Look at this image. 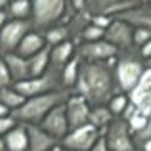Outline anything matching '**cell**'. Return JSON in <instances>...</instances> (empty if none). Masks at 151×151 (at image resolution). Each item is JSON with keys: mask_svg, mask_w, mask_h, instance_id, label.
I'll list each match as a JSON object with an SVG mask.
<instances>
[{"mask_svg": "<svg viewBox=\"0 0 151 151\" xmlns=\"http://www.w3.org/2000/svg\"><path fill=\"white\" fill-rule=\"evenodd\" d=\"M12 84H14V81H12L8 63L4 61V55H0V88H6V86H12Z\"/></svg>", "mask_w": 151, "mask_h": 151, "instance_id": "f1b7e54d", "label": "cell"}, {"mask_svg": "<svg viewBox=\"0 0 151 151\" xmlns=\"http://www.w3.org/2000/svg\"><path fill=\"white\" fill-rule=\"evenodd\" d=\"M10 113H12V111L8 109L4 103H0V117H4V115H10Z\"/></svg>", "mask_w": 151, "mask_h": 151, "instance_id": "e575fe53", "label": "cell"}, {"mask_svg": "<svg viewBox=\"0 0 151 151\" xmlns=\"http://www.w3.org/2000/svg\"><path fill=\"white\" fill-rule=\"evenodd\" d=\"M144 61H145V67H147V69H151V58H145Z\"/></svg>", "mask_w": 151, "mask_h": 151, "instance_id": "f35d334b", "label": "cell"}, {"mask_svg": "<svg viewBox=\"0 0 151 151\" xmlns=\"http://www.w3.org/2000/svg\"><path fill=\"white\" fill-rule=\"evenodd\" d=\"M0 151H8V149H6V142H4L2 136H0Z\"/></svg>", "mask_w": 151, "mask_h": 151, "instance_id": "74e56055", "label": "cell"}, {"mask_svg": "<svg viewBox=\"0 0 151 151\" xmlns=\"http://www.w3.org/2000/svg\"><path fill=\"white\" fill-rule=\"evenodd\" d=\"M8 151H27L29 149V134H27V124L17 122L10 132L4 136Z\"/></svg>", "mask_w": 151, "mask_h": 151, "instance_id": "ac0fdd59", "label": "cell"}, {"mask_svg": "<svg viewBox=\"0 0 151 151\" xmlns=\"http://www.w3.org/2000/svg\"><path fill=\"white\" fill-rule=\"evenodd\" d=\"M69 0H33L31 23L35 31H44L52 25H58L67 12Z\"/></svg>", "mask_w": 151, "mask_h": 151, "instance_id": "277c9868", "label": "cell"}, {"mask_svg": "<svg viewBox=\"0 0 151 151\" xmlns=\"http://www.w3.org/2000/svg\"><path fill=\"white\" fill-rule=\"evenodd\" d=\"M103 138H105V144L109 151H134L138 149L134 144V132L130 121L124 115H119L115 117L109 124L103 130Z\"/></svg>", "mask_w": 151, "mask_h": 151, "instance_id": "5b68a950", "label": "cell"}, {"mask_svg": "<svg viewBox=\"0 0 151 151\" xmlns=\"http://www.w3.org/2000/svg\"><path fill=\"white\" fill-rule=\"evenodd\" d=\"M0 55H2V54H0Z\"/></svg>", "mask_w": 151, "mask_h": 151, "instance_id": "60d3db41", "label": "cell"}, {"mask_svg": "<svg viewBox=\"0 0 151 151\" xmlns=\"http://www.w3.org/2000/svg\"><path fill=\"white\" fill-rule=\"evenodd\" d=\"M46 46H48V44H46V40H44V35H42L40 31L31 29L29 33L23 37V40L19 42L17 54L23 55V58H31V55L38 54L40 50H44Z\"/></svg>", "mask_w": 151, "mask_h": 151, "instance_id": "2e32d148", "label": "cell"}, {"mask_svg": "<svg viewBox=\"0 0 151 151\" xmlns=\"http://www.w3.org/2000/svg\"><path fill=\"white\" fill-rule=\"evenodd\" d=\"M14 86L25 98L38 96V94H46V92H54V90H63L61 69H59V67L50 65L48 71H46V73H42L40 77H31V78H27V81L15 82Z\"/></svg>", "mask_w": 151, "mask_h": 151, "instance_id": "8992f818", "label": "cell"}, {"mask_svg": "<svg viewBox=\"0 0 151 151\" xmlns=\"http://www.w3.org/2000/svg\"><path fill=\"white\" fill-rule=\"evenodd\" d=\"M100 136H101V130L98 128V126L86 122V124L78 126V128L69 130V134H67L59 144L69 147V149H73V151H90Z\"/></svg>", "mask_w": 151, "mask_h": 151, "instance_id": "ba28073f", "label": "cell"}, {"mask_svg": "<svg viewBox=\"0 0 151 151\" xmlns=\"http://www.w3.org/2000/svg\"><path fill=\"white\" fill-rule=\"evenodd\" d=\"M38 124H40L48 134H52L55 140L61 142L63 138L69 134V130H71L69 119H67V111H65V101L58 103L55 107H52Z\"/></svg>", "mask_w": 151, "mask_h": 151, "instance_id": "8fae6325", "label": "cell"}, {"mask_svg": "<svg viewBox=\"0 0 151 151\" xmlns=\"http://www.w3.org/2000/svg\"><path fill=\"white\" fill-rule=\"evenodd\" d=\"M27 134H29V149L27 151H50L59 144V140L48 134L40 124H27Z\"/></svg>", "mask_w": 151, "mask_h": 151, "instance_id": "5bb4252c", "label": "cell"}, {"mask_svg": "<svg viewBox=\"0 0 151 151\" xmlns=\"http://www.w3.org/2000/svg\"><path fill=\"white\" fill-rule=\"evenodd\" d=\"M15 124H17V121L14 119V115H12V113H10V115H4V117H0V136L4 138Z\"/></svg>", "mask_w": 151, "mask_h": 151, "instance_id": "f546056e", "label": "cell"}, {"mask_svg": "<svg viewBox=\"0 0 151 151\" xmlns=\"http://www.w3.org/2000/svg\"><path fill=\"white\" fill-rule=\"evenodd\" d=\"M90 151H109V147H107V144H105V138H103V134L98 138V142L92 145V149H90Z\"/></svg>", "mask_w": 151, "mask_h": 151, "instance_id": "4dcf8cb0", "label": "cell"}, {"mask_svg": "<svg viewBox=\"0 0 151 151\" xmlns=\"http://www.w3.org/2000/svg\"><path fill=\"white\" fill-rule=\"evenodd\" d=\"M115 119V115L111 113V109L107 107V103H103V105H90V117H88V122L94 126H98V128L105 130V126L109 124L111 121Z\"/></svg>", "mask_w": 151, "mask_h": 151, "instance_id": "44dd1931", "label": "cell"}, {"mask_svg": "<svg viewBox=\"0 0 151 151\" xmlns=\"http://www.w3.org/2000/svg\"><path fill=\"white\" fill-rule=\"evenodd\" d=\"M73 90H54V92L38 94V96H29L23 101L21 107L12 111L14 119L17 122H25V124H38L44 119V115L48 113L52 107H55L58 103H63L69 98V94Z\"/></svg>", "mask_w": 151, "mask_h": 151, "instance_id": "3957f363", "label": "cell"}, {"mask_svg": "<svg viewBox=\"0 0 151 151\" xmlns=\"http://www.w3.org/2000/svg\"><path fill=\"white\" fill-rule=\"evenodd\" d=\"M130 96L124 92H117L113 98H111L109 101H107V107L111 109V113L115 115V117H119V115H124L126 109L130 107Z\"/></svg>", "mask_w": 151, "mask_h": 151, "instance_id": "484cf974", "label": "cell"}, {"mask_svg": "<svg viewBox=\"0 0 151 151\" xmlns=\"http://www.w3.org/2000/svg\"><path fill=\"white\" fill-rule=\"evenodd\" d=\"M65 111H67V119H69V126L73 130V128H78V126L88 122L90 103L82 94L71 92L69 98L65 100Z\"/></svg>", "mask_w": 151, "mask_h": 151, "instance_id": "7c38bea8", "label": "cell"}, {"mask_svg": "<svg viewBox=\"0 0 151 151\" xmlns=\"http://www.w3.org/2000/svg\"><path fill=\"white\" fill-rule=\"evenodd\" d=\"M134 151H144V149H134Z\"/></svg>", "mask_w": 151, "mask_h": 151, "instance_id": "ab89813d", "label": "cell"}, {"mask_svg": "<svg viewBox=\"0 0 151 151\" xmlns=\"http://www.w3.org/2000/svg\"><path fill=\"white\" fill-rule=\"evenodd\" d=\"M140 54H142V58H151V40H147V42H145V44L144 46H142V48H140Z\"/></svg>", "mask_w": 151, "mask_h": 151, "instance_id": "d6a6232c", "label": "cell"}, {"mask_svg": "<svg viewBox=\"0 0 151 151\" xmlns=\"http://www.w3.org/2000/svg\"><path fill=\"white\" fill-rule=\"evenodd\" d=\"M25 100H27V98L23 96V94L19 92L14 84H12V86H6V88H0V103H4V105H6L10 111L21 107Z\"/></svg>", "mask_w": 151, "mask_h": 151, "instance_id": "cb8c5ba5", "label": "cell"}, {"mask_svg": "<svg viewBox=\"0 0 151 151\" xmlns=\"http://www.w3.org/2000/svg\"><path fill=\"white\" fill-rule=\"evenodd\" d=\"M8 4H10V0H0V10H6Z\"/></svg>", "mask_w": 151, "mask_h": 151, "instance_id": "8d00e7d4", "label": "cell"}, {"mask_svg": "<svg viewBox=\"0 0 151 151\" xmlns=\"http://www.w3.org/2000/svg\"><path fill=\"white\" fill-rule=\"evenodd\" d=\"M71 6L75 8V12H84L86 10V0H71Z\"/></svg>", "mask_w": 151, "mask_h": 151, "instance_id": "1f68e13d", "label": "cell"}, {"mask_svg": "<svg viewBox=\"0 0 151 151\" xmlns=\"http://www.w3.org/2000/svg\"><path fill=\"white\" fill-rule=\"evenodd\" d=\"M31 29H33L31 19H8L0 29V54L6 55L12 52H17L19 42Z\"/></svg>", "mask_w": 151, "mask_h": 151, "instance_id": "52a82bcc", "label": "cell"}, {"mask_svg": "<svg viewBox=\"0 0 151 151\" xmlns=\"http://www.w3.org/2000/svg\"><path fill=\"white\" fill-rule=\"evenodd\" d=\"M113 71H115L117 88L124 94H130L140 84L144 73L147 71L145 61L140 54V48L132 46L128 50H119L117 58L113 59Z\"/></svg>", "mask_w": 151, "mask_h": 151, "instance_id": "7a4b0ae2", "label": "cell"}, {"mask_svg": "<svg viewBox=\"0 0 151 151\" xmlns=\"http://www.w3.org/2000/svg\"><path fill=\"white\" fill-rule=\"evenodd\" d=\"M119 54V48L107 42L105 38L101 40H90L77 44V55L86 61H111Z\"/></svg>", "mask_w": 151, "mask_h": 151, "instance_id": "9c48e42d", "label": "cell"}, {"mask_svg": "<svg viewBox=\"0 0 151 151\" xmlns=\"http://www.w3.org/2000/svg\"><path fill=\"white\" fill-rule=\"evenodd\" d=\"M78 73H81V58L75 54V58H73V59H69V61L63 65V69H61L63 88L73 90V88H75V84H77V81H78Z\"/></svg>", "mask_w": 151, "mask_h": 151, "instance_id": "ffe728a7", "label": "cell"}, {"mask_svg": "<svg viewBox=\"0 0 151 151\" xmlns=\"http://www.w3.org/2000/svg\"><path fill=\"white\" fill-rule=\"evenodd\" d=\"M42 35H44V40L48 46H54V44H59V42L63 40H71V29L69 25H52L48 29L42 31Z\"/></svg>", "mask_w": 151, "mask_h": 151, "instance_id": "603a6c76", "label": "cell"}, {"mask_svg": "<svg viewBox=\"0 0 151 151\" xmlns=\"http://www.w3.org/2000/svg\"><path fill=\"white\" fill-rule=\"evenodd\" d=\"M103 38L113 46H117L119 50H128L134 46V25L128 23L126 19L113 17L111 23L107 25Z\"/></svg>", "mask_w": 151, "mask_h": 151, "instance_id": "30bf717a", "label": "cell"}, {"mask_svg": "<svg viewBox=\"0 0 151 151\" xmlns=\"http://www.w3.org/2000/svg\"><path fill=\"white\" fill-rule=\"evenodd\" d=\"M113 17H121L132 25H145L151 29V4H136L124 12H119Z\"/></svg>", "mask_w": 151, "mask_h": 151, "instance_id": "e0dca14e", "label": "cell"}, {"mask_svg": "<svg viewBox=\"0 0 151 151\" xmlns=\"http://www.w3.org/2000/svg\"><path fill=\"white\" fill-rule=\"evenodd\" d=\"M73 92L82 94L90 105H103L117 92V81L111 61H86L81 59V73Z\"/></svg>", "mask_w": 151, "mask_h": 151, "instance_id": "6da1fadb", "label": "cell"}, {"mask_svg": "<svg viewBox=\"0 0 151 151\" xmlns=\"http://www.w3.org/2000/svg\"><path fill=\"white\" fill-rule=\"evenodd\" d=\"M8 21V12L6 10H0V29L4 27V23Z\"/></svg>", "mask_w": 151, "mask_h": 151, "instance_id": "836d02e7", "label": "cell"}, {"mask_svg": "<svg viewBox=\"0 0 151 151\" xmlns=\"http://www.w3.org/2000/svg\"><path fill=\"white\" fill-rule=\"evenodd\" d=\"M147 40H151V29L145 25H134V46L142 48Z\"/></svg>", "mask_w": 151, "mask_h": 151, "instance_id": "83f0119b", "label": "cell"}, {"mask_svg": "<svg viewBox=\"0 0 151 151\" xmlns=\"http://www.w3.org/2000/svg\"><path fill=\"white\" fill-rule=\"evenodd\" d=\"M75 54H77V44L73 40H63L59 44L50 46V65L63 69V65L73 59Z\"/></svg>", "mask_w": 151, "mask_h": 151, "instance_id": "d6986e66", "label": "cell"}, {"mask_svg": "<svg viewBox=\"0 0 151 151\" xmlns=\"http://www.w3.org/2000/svg\"><path fill=\"white\" fill-rule=\"evenodd\" d=\"M6 10L14 19H31V14H33V0H10Z\"/></svg>", "mask_w": 151, "mask_h": 151, "instance_id": "d4e9b609", "label": "cell"}, {"mask_svg": "<svg viewBox=\"0 0 151 151\" xmlns=\"http://www.w3.org/2000/svg\"><path fill=\"white\" fill-rule=\"evenodd\" d=\"M105 37V29L100 25H96V23H92V21H88L84 25V29H82V37H81V40L82 42H90V40H101V38ZM81 44V42H78Z\"/></svg>", "mask_w": 151, "mask_h": 151, "instance_id": "4316f807", "label": "cell"}, {"mask_svg": "<svg viewBox=\"0 0 151 151\" xmlns=\"http://www.w3.org/2000/svg\"><path fill=\"white\" fill-rule=\"evenodd\" d=\"M50 151H73V149H69V147H65V145H61V144H58L54 149H50Z\"/></svg>", "mask_w": 151, "mask_h": 151, "instance_id": "d590c367", "label": "cell"}, {"mask_svg": "<svg viewBox=\"0 0 151 151\" xmlns=\"http://www.w3.org/2000/svg\"><path fill=\"white\" fill-rule=\"evenodd\" d=\"M140 4L138 0H86V12L90 15H117L128 8Z\"/></svg>", "mask_w": 151, "mask_h": 151, "instance_id": "4fadbf2b", "label": "cell"}, {"mask_svg": "<svg viewBox=\"0 0 151 151\" xmlns=\"http://www.w3.org/2000/svg\"><path fill=\"white\" fill-rule=\"evenodd\" d=\"M4 61L8 63V69H10V75H12V81L15 82H21V81H27L31 78V71H29V59L19 55L17 52H12V54H6L4 55Z\"/></svg>", "mask_w": 151, "mask_h": 151, "instance_id": "9a60e30c", "label": "cell"}, {"mask_svg": "<svg viewBox=\"0 0 151 151\" xmlns=\"http://www.w3.org/2000/svg\"><path fill=\"white\" fill-rule=\"evenodd\" d=\"M29 59V71L31 77H40L42 73H46L50 67V46H46L44 50H40L38 54L31 55Z\"/></svg>", "mask_w": 151, "mask_h": 151, "instance_id": "7402d4cb", "label": "cell"}]
</instances>
